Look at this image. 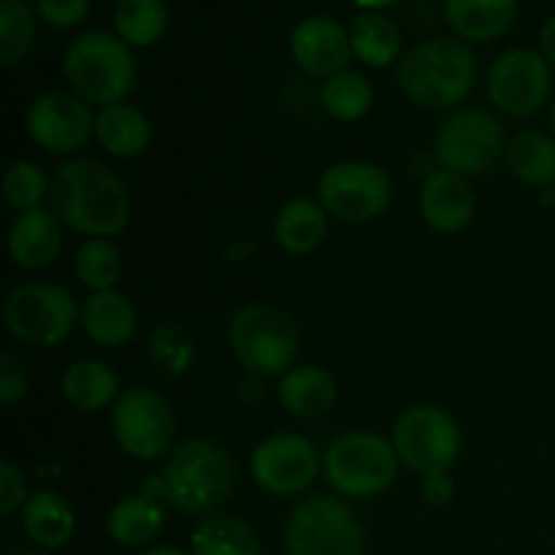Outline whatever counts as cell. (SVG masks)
Wrapping results in <instances>:
<instances>
[{"instance_id":"obj_1","label":"cell","mask_w":555,"mask_h":555,"mask_svg":"<svg viewBox=\"0 0 555 555\" xmlns=\"http://www.w3.org/2000/svg\"><path fill=\"white\" fill-rule=\"evenodd\" d=\"M52 211L76 233L112 238L128 228L130 193L122 179L103 163L74 157L52 177Z\"/></svg>"},{"instance_id":"obj_2","label":"cell","mask_w":555,"mask_h":555,"mask_svg":"<svg viewBox=\"0 0 555 555\" xmlns=\"http://www.w3.org/2000/svg\"><path fill=\"white\" fill-rule=\"evenodd\" d=\"M238 466L215 439H188L168 455L160 475V496L184 515H209L233 496Z\"/></svg>"},{"instance_id":"obj_3","label":"cell","mask_w":555,"mask_h":555,"mask_svg":"<svg viewBox=\"0 0 555 555\" xmlns=\"http://www.w3.org/2000/svg\"><path fill=\"white\" fill-rule=\"evenodd\" d=\"M396 79L415 106H459L475 90L477 57L459 38H431L401 57Z\"/></svg>"},{"instance_id":"obj_4","label":"cell","mask_w":555,"mask_h":555,"mask_svg":"<svg viewBox=\"0 0 555 555\" xmlns=\"http://www.w3.org/2000/svg\"><path fill=\"white\" fill-rule=\"evenodd\" d=\"M63 74L70 90L92 106L122 103L135 87V57L128 43L106 30H87L68 43Z\"/></svg>"},{"instance_id":"obj_5","label":"cell","mask_w":555,"mask_h":555,"mask_svg":"<svg viewBox=\"0 0 555 555\" xmlns=\"http://www.w3.org/2000/svg\"><path fill=\"white\" fill-rule=\"evenodd\" d=\"M233 358L258 377H282L296 363L301 334L285 309L253 301L238 309L228 325Z\"/></svg>"},{"instance_id":"obj_6","label":"cell","mask_w":555,"mask_h":555,"mask_svg":"<svg viewBox=\"0 0 555 555\" xmlns=\"http://www.w3.org/2000/svg\"><path fill=\"white\" fill-rule=\"evenodd\" d=\"M399 453L393 442L374 431H350L325 450L323 475L331 491L347 499L383 496L399 477Z\"/></svg>"},{"instance_id":"obj_7","label":"cell","mask_w":555,"mask_h":555,"mask_svg":"<svg viewBox=\"0 0 555 555\" xmlns=\"http://www.w3.org/2000/svg\"><path fill=\"white\" fill-rule=\"evenodd\" d=\"M81 307L65 287L52 282L16 285L3 301V323L22 345L57 347L74 334Z\"/></svg>"},{"instance_id":"obj_8","label":"cell","mask_w":555,"mask_h":555,"mask_svg":"<svg viewBox=\"0 0 555 555\" xmlns=\"http://www.w3.org/2000/svg\"><path fill=\"white\" fill-rule=\"evenodd\" d=\"M287 555H363L366 534L356 513L334 496H307L285 526Z\"/></svg>"},{"instance_id":"obj_9","label":"cell","mask_w":555,"mask_h":555,"mask_svg":"<svg viewBox=\"0 0 555 555\" xmlns=\"http://www.w3.org/2000/svg\"><path fill=\"white\" fill-rule=\"evenodd\" d=\"M504 125L486 108H459L439 128L434 155L444 171L480 177L507 152Z\"/></svg>"},{"instance_id":"obj_10","label":"cell","mask_w":555,"mask_h":555,"mask_svg":"<svg viewBox=\"0 0 555 555\" xmlns=\"http://www.w3.org/2000/svg\"><path fill=\"white\" fill-rule=\"evenodd\" d=\"M399 461L417 475L450 472L461 455V428L450 412L434 404H417L401 412L390 434Z\"/></svg>"},{"instance_id":"obj_11","label":"cell","mask_w":555,"mask_h":555,"mask_svg":"<svg viewBox=\"0 0 555 555\" xmlns=\"http://www.w3.org/2000/svg\"><path fill=\"white\" fill-rule=\"evenodd\" d=\"M318 201L341 222H369L385 215L393 201V182L379 166L366 160H341L323 171Z\"/></svg>"},{"instance_id":"obj_12","label":"cell","mask_w":555,"mask_h":555,"mask_svg":"<svg viewBox=\"0 0 555 555\" xmlns=\"http://www.w3.org/2000/svg\"><path fill=\"white\" fill-rule=\"evenodd\" d=\"M112 431L130 459L157 461L171 450L177 417L166 396L150 388H130L114 401Z\"/></svg>"},{"instance_id":"obj_13","label":"cell","mask_w":555,"mask_h":555,"mask_svg":"<svg viewBox=\"0 0 555 555\" xmlns=\"http://www.w3.org/2000/svg\"><path fill=\"white\" fill-rule=\"evenodd\" d=\"M553 90V70L537 49H507L488 74V98L507 117H531Z\"/></svg>"},{"instance_id":"obj_14","label":"cell","mask_w":555,"mask_h":555,"mask_svg":"<svg viewBox=\"0 0 555 555\" xmlns=\"http://www.w3.org/2000/svg\"><path fill=\"white\" fill-rule=\"evenodd\" d=\"M320 453L301 434H271L249 459L253 480L271 496H298L318 480Z\"/></svg>"},{"instance_id":"obj_15","label":"cell","mask_w":555,"mask_h":555,"mask_svg":"<svg viewBox=\"0 0 555 555\" xmlns=\"http://www.w3.org/2000/svg\"><path fill=\"white\" fill-rule=\"evenodd\" d=\"M27 133L52 155H74L95 139V114L76 92H43L27 108Z\"/></svg>"},{"instance_id":"obj_16","label":"cell","mask_w":555,"mask_h":555,"mask_svg":"<svg viewBox=\"0 0 555 555\" xmlns=\"http://www.w3.org/2000/svg\"><path fill=\"white\" fill-rule=\"evenodd\" d=\"M291 52L304 74L314 79H331L347 70L350 63V33L334 16H307L293 30Z\"/></svg>"},{"instance_id":"obj_17","label":"cell","mask_w":555,"mask_h":555,"mask_svg":"<svg viewBox=\"0 0 555 555\" xmlns=\"http://www.w3.org/2000/svg\"><path fill=\"white\" fill-rule=\"evenodd\" d=\"M475 193L466 177L455 171H431L421 188V215L437 233H459L475 217Z\"/></svg>"},{"instance_id":"obj_18","label":"cell","mask_w":555,"mask_h":555,"mask_svg":"<svg viewBox=\"0 0 555 555\" xmlns=\"http://www.w3.org/2000/svg\"><path fill=\"white\" fill-rule=\"evenodd\" d=\"M63 253V220L52 209L20 211L9 228V255L16 266L38 271Z\"/></svg>"},{"instance_id":"obj_19","label":"cell","mask_w":555,"mask_h":555,"mask_svg":"<svg viewBox=\"0 0 555 555\" xmlns=\"http://www.w3.org/2000/svg\"><path fill=\"white\" fill-rule=\"evenodd\" d=\"M336 396H339L336 379L325 369L314 366V363L293 366L291 372L282 374L280 385H276L280 404L293 417H301V421H314V417L328 415L336 404Z\"/></svg>"},{"instance_id":"obj_20","label":"cell","mask_w":555,"mask_h":555,"mask_svg":"<svg viewBox=\"0 0 555 555\" xmlns=\"http://www.w3.org/2000/svg\"><path fill=\"white\" fill-rule=\"evenodd\" d=\"M515 16L518 0H444V20L461 41H493L513 27Z\"/></svg>"},{"instance_id":"obj_21","label":"cell","mask_w":555,"mask_h":555,"mask_svg":"<svg viewBox=\"0 0 555 555\" xmlns=\"http://www.w3.org/2000/svg\"><path fill=\"white\" fill-rule=\"evenodd\" d=\"M79 325L85 328L87 339H92L101 347H122L133 339L135 318L133 304L128 296L119 291H101L92 293L85 304H81Z\"/></svg>"},{"instance_id":"obj_22","label":"cell","mask_w":555,"mask_h":555,"mask_svg":"<svg viewBox=\"0 0 555 555\" xmlns=\"http://www.w3.org/2000/svg\"><path fill=\"white\" fill-rule=\"evenodd\" d=\"M95 141L103 152L119 160L144 155L152 141V122L130 103H112L95 114Z\"/></svg>"},{"instance_id":"obj_23","label":"cell","mask_w":555,"mask_h":555,"mask_svg":"<svg viewBox=\"0 0 555 555\" xmlns=\"http://www.w3.org/2000/svg\"><path fill=\"white\" fill-rule=\"evenodd\" d=\"M328 236V211L314 198H293L276 211L274 242L291 255H309Z\"/></svg>"},{"instance_id":"obj_24","label":"cell","mask_w":555,"mask_h":555,"mask_svg":"<svg viewBox=\"0 0 555 555\" xmlns=\"http://www.w3.org/2000/svg\"><path fill=\"white\" fill-rule=\"evenodd\" d=\"M22 529L43 551H57L70 542L76 515L70 504L54 491H36L22 507Z\"/></svg>"},{"instance_id":"obj_25","label":"cell","mask_w":555,"mask_h":555,"mask_svg":"<svg viewBox=\"0 0 555 555\" xmlns=\"http://www.w3.org/2000/svg\"><path fill=\"white\" fill-rule=\"evenodd\" d=\"M60 385H63L65 401L79 412H101L119 399L117 372L98 358L70 363Z\"/></svg>"},{"instance_id":"obj_26","label":"cell","mask_w":555,"mask_h":555,"mask_svg":"<svg viewBox=\"0 0 555 555\" xmlns=\"http://www.w3.org/2000/svg\"><path fill=\"white\" fill-rule=\"evenodd\" d=\"M166 524V513L157 504V499L146 493L125 496L108 509L106 531L117 545L122 547H144L155 540Z\"/></svg>"},{"instance_id":"obj_27","label":"cell","mask_w":555,"mask_h":555,"mask_svg":"<svg viewBox=\"0 0 555 555\" xmlns=\"http://www.w3.org/2000/svg\"><path fill=\"white\" fill-rule=\"evenodd\" d=\"M352 57L369 68H388L401 54V30L383 11H361L347 27Z\"/></svg>"},{"instance_id":"obj_28","label":"cell","mask_w":555,"mask_h":555,"mask_svg":"<svg viewBox=\"0 0 555 555\" xmlns=\"http://www.w3.org/2000/svg\"><path fill=\"white\" fill-rule=\"evenodd\" d=\"M515 179L531 188H545L555 182V139L542 130H520L507 141L504 152Z\"/></svg>"},{"instance_id":"obj_29","label":"cell","mask_w":555,"mask_h":555,"mask_svg":"<svg viewBox=\"0 0 555 555\" xmlns=\"http://www.w3.org/2000/svg\"><path fill=\"white\" fill-rule=\"evenodd\" d=\"M193 555H260V540L253 526L233 515H217L195 526L190 537Z\"/></svg>"},{"instance_id":"obj_30","label":"cell","mask_w":555,"mask_h":555,"mask_svg":"<svg viewBox=\"0 0 555 555\" xmlns=\"http://www.w3.org/2000/svg\"><path fill=\"white\" fill-rule=\"evenodd\" d=\"M114 27L130 49L155 47L168 30L166 0H119Z\"/></svg>"},{"instance_id":"obj_31","label":"cell","mask_w":555,"mask_h":555,"mask_svg":"<svg viewBox=\"0 0 555 555\" xmlns=\"http://www.w3.org/2000/svg\"><path fill=\"white\" fill-rule=\"evenodd\" d=\"M323 108L339 122H358L366 117L374 106V87L358 70H341V74L325 79L320 92Z\"/></svg>"},{"instance_id":"obj_32","label":"cell","mask_w":555,"mask_h":555,"mask_svg":"<svg viewBox=\"0 0 555 555\" xmlns=\"http://www.w3.org/2000/svg\"><path fill=\"white\" fill-rule=\"evenodd\" d=\"M76 280L92 293L114 291L122 280V255L108 238H87L76 253Z\"/></svg>"},{"instance_id":"obj_33","label":"cell","mask_w":555,"mask_h":555,"mask_svg":"<svg viewBox=\"0 0 555 555\" xmlns=\"http://www.w3.org/2000/svg\"><path fill=\"white\" fill-rule=\"evenodd\" d=\"M36 43V14L25 0H0V63H22Z\"/></svg>"},{"instance_id":"obj_34","label":"cell","mask_w":555,"mask_h":555,"mask_svg":"<svg viewBox=\"0 0 555 555\" xmlns=\"http://www.w3.org/2000/svg\"><path fill=\"white\" fill-rule=\"evenodd\" d=\"M52 193V179L33 160H14L3 177V195L16 211L41 209Z\"/></svg>"},{"instance_id":"obj_35","label":"cell","mask_w":555,"mask_h":555,"mask_svg":"<svg viewBox=\"0 0 555 555\" xmlns=\"http://www.w3.org/2000/svg\"><path fill=\"white\" fill-rule=\"evenodd\" d=\"M92 0H36V16L54 30H70L90 14Z\"/></svg>"},{"instance_id":"obj_36","label":"cell","mask_w":555,"mask_h":555,"mask_svg":"<svg viewBox=\"0 0 555 555\" xmlns=\"http://www.w3.org/2000/svg\"><path fill=\"white\" fill-rule=\"evenodd\" d=\"M27 388H30V377H27V369L14 352H3L0 356V401L5 406L16 404L20 399H25Z\"/></svg>"},{"instance_id":"obj_37","label":"cell","mask_w":555,"mask_h":555,"mask_svg":"<svg viewBox=\"0 0 555 555\" xmlns=\"http://www.w3.org/2000/svg\"><path fill=\"white\" fill-rule=\"evenodd\" d=\"M27 499H30V493H27L22 472L14 464H9V461H3L0 464V515L11 518L16 509L25 507Z\"/></svg>"},{"instance_id":"obj_38","label":"cell","mask_w":555,"mask_h":555,"mask_svg":"<svg viewBox=\"0 0 555 555\" xmlns=\"http://www.w3.org/2000/svg\"><path fill=\"white\" fill-rule=\"evenodd\" d=\"M421 493L428 504L434 507H442L450 499L455 496V482L450 477V472H434V475H426L421 482Z\"/></svg>"},{"instance_id":"obj_39","label":"cell","mask_w":555,"mask_h":555,"mask_svg":"<svg viewBox=\"0 0 555 555\" xmlns=\"http://www.w3.org/2000/svg\"><path fill=\"white\" fill-rule=\"evenodd\" d=\"M540 52L545 54L547 63L553 65L555 68V16H551V20L542 25L540 30Z\"/></svg>"},{"instance_id":"obj_40","label":"cell","mask_w":555,"mask_h":555,"mask_svg":"<svg viewBox=\"0 0 555 555\" xmlns=\"http://www.w3.org/2000/svg\"><path fill=\"white\" fill-rule=\"evenodd\" d=\"M352 3L363 11H383V9H390V5H399L401 0H352Z\"/></svg>"},{"instance_id":"obj_41","label":"cell","mask_w":555,"mask_h":555,"mask_svg":"<svg viewBox=\"0 0 555 555\" xmlns=\"http://www.w3.org/2000/svg\"><path fill=\"white\" fill-rule=\"evenodd\" d=\"M141 555H193V553L182 551V547H173V545H157V547H150V551H144Z\"/></svg>"},{"instance_id":"obj_42","label":"cell","mask_w":555,"mask_h":555,"mask_svg":"<svg viewBox=\"0 0 555 555\" xmlns=\"http://www.w3.org/2000/svg\"><path fill=\"white\" fill-rule=\"evenodd\" d=\"M551 128H553V135H555V101H553V106H551Z\"/></svg>"}]
</instances>
